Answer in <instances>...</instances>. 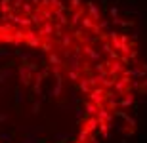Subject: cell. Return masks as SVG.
<instances>
[{
	"instance_id": "1",
	"label": "cell",
	"mask_w": 147,
	"mask_h": 143,
	"mask_svg": "<svg viewBox=\"0 0 147 143\" xmlns=\"http://www.w3.org/2000/svg\"><path fill=\"white\" fill-rule=\"evenodd\" d=\"M130 84H132V78H128V77H120L117 82H115V92L119 95H126V94H130Z\"/></svg>"
},
{
	"instance_id": "2",
	"label": "cell",
	"mask_w": 147,
	"mask_h": 143,
	"mask_svg": "<svg viewBox=\"0 0 147 143\" xmlns=\"http://www.w3.org/2000/svg\"><path fill=\"white\" fill-rule=\"evenodd\" d=\"M105 65H107V73H109L111 78H119V75H122L124 69H126L120 61H111V59L105 61Z\"/></svg>"
},
{
	"instance_id": "3",
	"label": "cell",
	"mask_w": 147,
	"mask_h": 143,
	"mask_svg": "<svg viewBox=\"0 0 147 143\" xmlns=\"http://www.w3.org/2000/svg\"><path fill=\"white\" fill-rule=\"evenodd\" d=\"M17 73H19V82H21L23 88L31 86V82L34 80V75H33V73L29 71L25 65H19V67H17Z\"/></svg>"
},
{
	"instance_id": "4",
	"label": "cell",
	"mask_w": 147,
	"mask_h": 143,
	"mask_svg": "<svg viewBox=\"0 0 147 143\" xmlns=\"http://www.w3.org/2000/svg\"><path fill=\"white\" fill-rule=\"evenodd\" d=\"M105 105H107L109 111H113V113L119 109L120 101H119V94H117L115 90H105Z\"/></svg>"
},
{
	"instance_id": "5",
	"label": "cell",
	"mask_w": 147,
	"mask_h": 143,
	"mask_svg": "<svg viewBox=\"0 0 147 143\" xmlns=\"http://www.w3.org/2000/svg\"><path fill=\"white\" fill-rule=\"evenodd\" d=\"M84 4H86L88 15L92 17L94 21H99V19H101V10H99V6L96 4V0H86Z\"/></svg>"
},
{
	"instance_id": "6",
	"label": "cell",
	"mask_w": 147,
	"mask_h": 143,
	"mask_svg": "<svg viewBox=\"0 0 147 143\" xmlns=\"http://www.w3.org/2000/svg\"><path fill=\"white\" fill-rule=\"evenodd\" d=\"M25 44L29 46V48H40V44H42V40H40V36H38L36 33H34V31H31V29H29L27 33H25Z\"/></svg>"
},
{
	"instance_id": "7",
	"label": "cell",
	"mask_w": 147,
	"mask_h": 143,
	"mask_svg": "<svg viewBox=\"0 0 147 143\" xmlns=\"http://www.w3.org/2000/svg\"><path fill=\"white\" fill-rule=\"evenodd\" d=\"M82 54L86 55L90 61H94V63H99V59H101V52L96 50L94 46H82Z\"/></svg>"
},
{
	"instance_id": "8",
	"label": "cell",
	"mask_w": 147,
	"mask_h": 143,
	"mask_svg": "<svg viewBox=\"0 0 147 143\" xmlns=\"http://www.w3.org/2000/svg\"><path fill=\"white\" fill-rule=\"evenodd\" d=\"M84 15H86V13H84V8H80V10H76V11H71V17H69V19H71V23H69L71 31L82 21V17H84Z\"/></svg>"
},
{
	"instance_id": "9",
	"label": "cell",
	"mask_w": 147,
	"mask_h": 143,
	"mask_svg": "<svg viewBox=\"0 0 147 143\" xmlns=\"http://www.w3.org/2000/svg\"><path fill=\"white\" fill-rule=\"evenodd\" d=\"M54 19H55V23H59L61 27H67V25L71 23V19H69V15H67V11H61V10L54 11Z\"/></svg>"
},
{
	"instance_id": "10",
	"label": "cell",
	"mask_w": 147,
	"mask_h": 143,
	"mask_svg": "<svg viewBox=\"0 0 147 143\" xmlns=\"http://www.w3.org/2000/svg\"><path fill=\"white\" fill-rule=\"evenodd\" d=\"M25 33H27V31L21 29V27H17L16 31H13V46H16V48H19V46L25 42Z\"/></svg>"
},
{
	"instance_id": "11",
	"label": "cell",
	"mask_w": 147,
	"mask_h": 143,
	"mask_svg": "<svg viewBox=\"0 0 147 143\" xmlns=\"http://www.w3.org/2000/svg\"><path fill=\"white\" fill-rule=\"evenodd\" d=\"M99 128V120H98V116H90L86 122H84V130H86L88 134H94L96 130Z\"/></svg>"
},
{
	"instance_id": "12",
	"label": "cell",
	"mask_w": 147,
	"mask_h": 143,
	"mask_svg": "<svg viewBox=\"0 0 147 143\" xmlns=\"http://www.w3.org/2000/svg\"><path fill=\"white\" fill-rule=\"evenodd\" d=\"M76 90H80L84 95H90V92H92V86H90V82H88V77H82L80 80H78V84H76Z\"/></svg>"
},
{
	"instance_id": "13",
	"label": "cell",
	"mask_w": 147,
	"mask_h": 143,
	"mask_svg": "<svg viewBox=\"0 0 147 143\" xmlns=\"http://www.w3.org/2000/svg\"><path fill=\"white\" fill-rule=\"evenodd\" d=\"M82 109L86 113L88 116H96L98 115V107L92 103V101H88V99H82Z\"/></svg>"
},
{
	"instance_id": "14",
	"label": "cell",
	"mask_w": 147,
	"mask_h": 143,
	"mask_svg": "<svg viewBox=\"0 0 147 143\" xmlns=\"http://www.w3.org/2000/svg\"><path fill=\"white\" fill-rule=\"evenodd\" d=\"M98 120H103V122H109V124H113V113H109V109H98Z\"/></svg>"
},
{
	"instance_id": "15",
	"label": "cell",
	"mask_w": 147,
	"mask_h": 143,
	"mask_svg": "<svg viewBox=\"0 0 147 143\" xmlns=\"http://www.w3.org/2000/svg\"><path fill=\"white\" fill-rule=\"evenodd\" d=\"M57 46H59L63 52H65V50H71V46H73V34H63V38L57 42Z\"/></svg>"
},
{
	"instance_id": "16",
	"label": "cell",
	"mask_w": 147,
	"mask_h": 143,
	"mask_svg": "<svg viewBox=\"0 0 147 143\" xmlns=\"http://www.w3.org/2000/svg\"><path fill=\"white\" fill-rule=\"evenodd\" d=\"M11 75H13V69H10V67H0V84H6L11 78Z\"/></svg>"
},
{
	"instance_id": "17",
	"label": "cell",
	"mask_w": 147,
	"mask_h": 143,
	"mask_svg": "<svg viewBox=\"0 0 147 143\" xmlns=\"http://www.w3.org/2000/svg\"><path fill=\"white\" fill-rule=\"evenodd\" d=\"M48 63H50L52 67H63V65H65V61L61 59V57H59L57 54H54V52H52V54L48 55Z\"/></svg>"
},
{
	"instance_id": "18",
	"label": "cell",
	"mask_w": 147,
	"mask_h": 143,
	"mask_svg": "<svg viewBox=\"0 0 147 143\" xmlns=\"http://www.w3.org/2000/svg\"><path fill=\"white\" fill-rule=\"evenodd\" d=\"M0 10H2V15H10L13 13V6L10 0H0Z\"/></svg>"
},
{
	"instance_id": "19",
	"label": "cell",
	"mask_w": 147,
	"mask_h": 143,
	"mask_svg": "<svg viewBox=\"0 0 147 143\" xmlns=\"http://www.w3.org/2000/svg\"><path fill=\"white\" fill-rule=\"evenodd\" d=\"M31 21H33V25H38V27L44 23V17H42V11H40V8H34L33 15H31Z\"/></svg>"
},
{
	"instance_id": "20",
	"label": "cell",
	"mask_w": 147,
	"mask_h": 143,
	"mask_svg": "<svg viewBox=\"0 0 147 143\" xmlns=\"http://www.w3.org/2000/svg\"><path fill=\"white\" fill-rule=\"evenodd\" d=\"M25 99H27V95L23 94L21 88H16V90H13V103H16V105H21Z\"/></svg>"
},
{
	"instance_id": "21",
	"label": "cell",
	"mask_w": 147,
	"mask_h": 143,
	"mask_svg": "<svg viewBox=\"0 0 147 143\" xmlns=\"http://www.w3.org/2000/svg\"><path fill=\"white\" fill-rule=\"evenodd\" d=\"M80 25H82V29H88V31H92V29L96 27V21H94L92 17H90V15H88V13H86V15L82 17Z\"/></svg>"
},
{
	"instance_id": "22",
	"label": "cell",
	"mask_w": 147,
	"mask_h": 143,
	"mask_svg": "<svg viewBox=\"0 0 147 143\" xmlns=\"http://www.w3.org/2000/svg\"><path fill=\"white\" fill-rule=\"evenodd\" d=\"M132 105H136V101H134V94H126L124 97H122V101H120V107H124V109H128V107H132Z\"/></svg>"
},
{
	"instance_id": "23",
	"label": "cell",
	"mask_w": 147,
	"mask_h": 143,
	"mask_svg": "<svg viewBox=\"0 0 147 143\" xmlns=\"http://www.w3.org/2000/svg\"><path fill=\"white\" fill-rule=\"evenodd\" d=\"M54 143H67L71 139V134H65V132H59V134H54Z\"/></svg>"
},
{
	"instance_id": "24",
	"label": "cell",
	"mask_w": 147,
	"mask_h": 143,
	"mask_svg": "<svg viewBox=\"0 0 147 143\" xmlns=\"http://www.w3.org/2000/svg\"><path fill=\"white\" fill-rule=\"evenodd\" d=\"M21 11L25 13V17H31V15H33V11H34V6L31 4V2H23Z\"/></svg>"
},
{
	"instance_id": "25",
	"label": "cell",
	"mask_w": 147,
	"mask_h": 143,
	"mask_svg": "<svg viewBox=\"0 0 147 143\" xmlns=\"http://www.w3.org/2000/svg\"><path fill=\"white\" fill-rule=\"evenodd\" d=\"M42 99H34L33 101V105H31V113H33V115H38V113H40V109H42Z\"/></svg>"
},
{
	"instance_id": "26",
	"label": "cell",
	"mask_w": 147,
	"mask_h": 143,
	"mask_svg": "<svg viewBox=\"0 0 147 143\" xmlns=\"http://www.w3.org/2000/svg\"><path fill=\"white\" fill-rule=\"evenodd\" d=\"M75 115H76V124H80V122L84 120V116H86V113H84V109H82V105L75 107Z\"/></svg>"
},
{
	"instance_id": "27",
	"label": "cell",
	"mask_w": 147,
	"mask_h": 143,
	"mask_svg": "<svg viewBox=\"0 0 147 143\" xmlns=\"http://www.w3.org/2000/svg\"><path fill=\"white\" fill-rule=\"evenodd\" d=\"M54 42H42V44H40V50H42V54H52V50H54Z\"/></svg>"
},
{
	"instance_id": "28",
	"label": "cell",
	"mask_w": 147,
	"mask_h": 143,
	"mask_svg": "<svg viewBox=\"0 0 147 143\" xmlns=\"http://www.w3.org/2000/svg\"><path fill=\"white\" fill-rule=\"evenodd\" d=\"M31 57H33V54H31V52H25V50H23L21 54H19V59H21V65H27Z\"/></svg>"
},
{
	"instance_id": "29",
	"label": "cell",
	"mask_w": 147,
	"mask_h": 143,
	"mask_svg": "<svg viewBox=\"0 0 147 143\" xmlns=\"http://www.w3.org/2000/svg\"><path fill=\"white\" fill-rule=\"evenodd\" d=\"M94 71L98 73V75L107 73V65H105V61H103V63H101V61H99V63H94Z\"/></svg>"
},
{
	"instance_id": "30",
	"label": "cell",
	"mask_w": 147,
	"mask_h": 143,
	"mask_svg": "<svg viewBox=\"0 0 147 143\" xmlns=\"http://www.w3.org/2000/svg\"><path fill=\"white\" fill-rule=\"evenodd\" d=\"M82 8V0H69V10L71 11H76Z\"/></svg>"
},
{
	"instance_id": "31",
	"label": "cell",
	"mask_w": 147,
	"mask_h": 143,
	"mask_svg": "<svg viewBox=\"0 0 147 143\" xmlns=\"http://www.w3.org/2000/svg\"><path fill=\"white\" fill-rule=\"evenodd\" d=\"M109 13H111V21H117V19H119V6L113 4L109 8Z\"/></svg>"
},
{
	"instance_id": "32",
	"label": "cell",
	"mask_w": 147,
	"mask_h": 143,
	"mask_svg": "<svg viewBox=\"0 0 147 143\" xmlns=\"http://www.w3.org/2000/svg\"><path fill=\"white\" fill-rule=\"evenodd\" d=\"M40 11H42L44 21H54V11L52 10H40Z\"/></svg>"
},
{
	"instance_id": "33",
	"label": "cell",
	"mask_w": 147,
	"mask_h": 143,
	"mask_svg": "<svg viewBox=\"0 0 147 143\" xmlns=\"http://www.w3.org/2000/svg\"><path fill=\"white\" fill-rule=\"evenodd\" d=\"M25 67H27V69H29L31 73H33V75H34V73H38V71H40V69H38V63H36V61H29V63H27Z\"/></svg>"
},
{
	"instance_id": "34",
	"label": "cell",
	"mask_w": 147,
	"mask_h": 143,
	"mask_svg": "<svg viewBox=\"0 0 147 143\" xmlns=\"http://www.w3.org/2000/svg\"><path fill=\"white\" fill-rule=\"evenodd\" d=\"M126 57L130 59V63H134V65H138V52H136V50H132V52H130L128 55H126Z\"/></svg>"
},
{
	"instance_id": "35",
	"label": "cell",
	"mask_w": 147,
	"mask_h": 143,
	"mask_svg": "<svg viewBox=\"0 0 147 143\" xmlns=\"http://www.w3.org/2000/svg\"><path fill=\"white\" fill-rule=\"evenodd\" d=\"M101 52H105V54H111V52H115L113 46H111V42H103V44H101Z\"/></svg>"
},
{
	"instance_id": "36",
	"label": "cell",
	"mask_w": 147,
	"mask_h": 143,
	"mask_svg": "<svg viewBox=\"0 0 147 143\" xmlns=\"http://www.w3.org/2000/svg\"><path fill=\"white\" fill-rule=\"evenodd\" d=\"M0 38L4 40V42H10V44H13V33H8V34H0Z\"/></svg>"
},
{
	"instance_id": "37",
	"label": "cell",
	"mask_w": 147,
	"mask_h": 143,
	"mask_svg": "<svg viewBox=\"0 0 147 143\" xmlns=\"http://www.w3.org/2000/svg\"><path fill=\"white\" fill-rule=\"evenodd\" d=\"M82 36H84V29H76V31H75V34H73V38H76V40H78V42H80V40H82Z\"/></svg>"
},
{
	"instance_id": "38",
	"label": "cell",
	"mask_w": 147,
	"mask_h": 143,
	"mask_svg": "<svg viewBox=\"0 0 147 143\" xmlns=\"http://www.w3.org/2000/svg\"><path fill=\"white\" fill-rule=\"evenodd\" d=\"M109 27H111V23H109V21H103V19L99 21V29H101V31H105V29H109Z\"/></svg>"
},
{
	"instance_id": "39",
	"label": "cell",
	"mask_w": 147,
	"mask_h": 143,
	"mask_svg": "<svg viewBox=\"0 0 147 143\" xmlns=\"http://www.w3.org/2000/svg\"><path fill=\"white\" fill-rule=\"evenodd\" d=\"M0 139H6V141H10V139H13V134H0Z\"/></svg>"
},
{
	"instance_id": "40",
	"label": "cell",
	"mask_w": 147,
	"mask_h": 143,
	"mask_svg": "<svg viewBox=\"0 0 147 143\" xmlns=\"http://www.w3.org/2000/svg\"><path fill=\"white\" fill-rule=\"evenodd\" d=\"M8 55H11L10 50H0V57H8Z\"/></svg>"
},
{
	"instance_id": "41",
	"label": "cell",
	"mask_w": 147,
	"mask_h": 143,
	"mask_svg": "<svg viewBox=\"0 0 147 143\" xmlns=\"http://www.w3.org/2000/svg\"><path fill=\"white\" fill-rule=\"evenodd\" d=\"M40 73H42V77H44V78H48V77H50V69H48V67H44Z\"/></svg>"
},
{
	"instance_id": "42",
	"label": "cell",
	"mask_w": 147,
	"mask_h": 143,
	"mask_svg": "<svg viewBox=\"0 0 147 143\" xmlns=\"http://www.w3.org/2000/svg\"><path fill=\"white\" fill-rule=\"evenodd\" d=\"M8 118H10V115H8V113H2V115H0V122H6Z\"/></svg>"
},
{
	"instance_id": "43",
	"label": "cell",
	"mask_w": 147,
	"mask_h": 143,
	"mask_svg": "<svg viewBox=\"0 0 147 143\" xmlns=\"http://www.w3.org/2000/svg\"><path fill=\"white\" fill-rule=\"evenodd\" d=\"M31 4H34V8H38L40 6V0H31Z\"/></svg>"
},
{
	"instance_id": "44",
	"label": "cell",
	"mask_w": 147,
	"mask_h": 143,
	"mask_svg": "<svg viewBox=\"0 0 147 143\" xmlns=\"http://www.w3.org/2000/svg\"><path fill=\"white\" fill-rule=\"evenodd\" d=\"M99 2H101V0H99Z\"/></svg>"
},
{
	"instance_id": "45",
	"label": "cell",
	"mask_w": 147,
	"mask_h": 143,
	"mask_svg": "<svg viewBox=\"0 0 147 143\" xmlns=\"http://www.w3.org/2000/svg\"><path fill=\"white\" fill-rule=\"evenodd\" d=\"M0 40H2V38H0Z\"/></svg>"
}]
</instances>
